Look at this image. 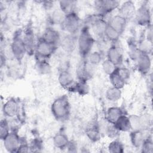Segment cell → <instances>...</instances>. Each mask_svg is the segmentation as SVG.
<instances>
[{"instance_id": "5", "label": "cell", "mask_w": 153, "mask_h": 153, "mask_svg": "<svg viewBox=\"0 0 153 153\" xmlns=\"http://www.w3.org/2000/svg\"><path fill=\"white\" fill-rule=\"evenodd\" d=\"M57 48L39 38L36 42L34 56L37 59L48 60L56 53Z\"/></svg>"}, {"instance_id": "2", "label": "cell", "mask_w": 153, "mask_h": 153, "mask_svg": "<svg viewBox=\"0 0 153 153\" xmlns=\"http://www.w3.org/2000/svg\"><path fill=\"white\" fill-rule=\"evenodd\" d=\"M50 109L57 121L64 122L68 120L71 114V105L68 97L64 94L56 98L51 105Z\"/></svg>"}, {"instance_id": "17", "label": "cell", "mask_w": 153, "mask_h": 153, "mask_svg": "<svg viewBox=\"0 0 153 153\" xmlns=\"http://www.w3.org/2000/svg\"><path fill=\"white\" fill-rule=\"evenodd\" d=\"M149 130H131L130 131L129 138L131 145L136 149H140L144 140L150 136Z\"/></svg>"}, {"instance_id": "26", "label": "cell", "mask_w": 153, "mask_h": 153, "mask_svg": "<svg viewBox=\"0 0 153 153\" xmlns=\"http://www.w3.org/2000/svg\"><path fill=\"white\" fill-rule=\"evenodd\" d=\"M121 34L108 25L105 30L103 38L111 44H117L120 39Z\"/></svg>"}, {"instance_id": "10", "label": "cell", "mask_w": 153, "mask_h": 153, "mask_svg": "<svg viewBox=\"0 0 153 153\" xmlns=\"http://www.w3.org/2000/svg\"><path fill=\"white\" fill-rule=\"evenodd\" d=\"M93 67L94 66L91 65L86 59H82L76 69V76L78 81L87 82L93 76Z\"/></svg>"}, {"instance_id": "37", "label": "cell", "mask_w": 153, "mask_h": 153, "mask_svg": "<svg viewBox=\"0 0 153 153\" xmlns=\"http://www.w3.org/2000/svg\"><path fill=\"white\" fill-rule=\"evenodd\" d=\"M140 149L143 153H152L153 152V142L151 136L144 140Z\"/></svg>"}, {"instance_id": "25", "label": "cell", "mask_w": 153, "mask_h": 153, "mask_svg": "<svg viewBox=\"0 0 153 153\" xmlns=\"http://www.w3.org/2000/svg\"><path fill=\"white\" fill-rule=\"evenodd\" d=\"M121 97L122 91L121 89L111 86L106 90L105 97L108 101L115 102L120 100Z\"/></svg>"}, {"instance_id": "15", "label": "cell", "mask_w": 153, "mask_h": 153, "mask_svg": "<svg viewBox=\"0 0 153 153\" xmlns=\"http://www.w3.org/2000/svg\"><path fill=\"white\" fill-rule=\"evenodd\" d=\"M85 134L88 140L92 142H97L101 138L102 131L99 123L91 121L85 128Z\"/></svg>"}, {"instance_id": "32", "label": "cell", "mask_w": 153, "mask_h": 153, "mask_svg": "<svg viewBox=\"0 0 153 153\" xmlns=\"http://www.w3.org/2000/svg\"><path fill=\"white\" fill-rule=\"evenodd\" d=\"M65 14L59 9L54 10L49 17V22L51 25H60L62 23Z\"/></svg>"}, {"instance_id": "16", "label": "cell", "mask_w": 153, "mask_h": 153, "mask_svg": "<svg viewBox=\"0 0 153 153\" xmlns=\"http://www.w3.org/2000/svg\"><path fill=\"white\" fill-rule=\"evenodd\" d=\"M40 38L44 41L51 45L59 47L61 35L59 31L56 29L51 26H48L45 28Z\"/></svg>"}, {"instance_id": "35", "label": "cell", "mask_w": 153, "mask_h": 153, "mask_svg": "<svg viewBox=\"0 0 153 153\" xmlns=\"http://www.w3.org/2000/svg\"><path fill=\"white\" fill-rule=\"evenodd\" d=\"M128 45V56H130V58L135 61L137 56L139 55L140 51L138 49L137 44L133 41H129L127 43Z\"/></svg>"}, {"instance_id": "14", "label": "cell", "mask_w": 153, "mask_h": 153, "mask_svg": "<svg viewBox=\"0 0 153 153\" xmlns=\"http://www.w3.org/2000/svg\"><path fill=\"white\" fill-rule=\"evenodd\" d=\"M77 45V35L66 33L61 36L59 46L66 53H72L75 50Z\"/></svg>"}, {"instance_id": "33", "label": "cell", "mask_w": 153, "mask_h": 153, "mask_svg": "<svg viewBox=\"0 0 153 153\" xmlns=\"http://www.w3.org/2000/svg\"><path fill=\"white\" fill-rule=\"evenodd\" d=\"M140 130H148L150 129L152 124V118L148 113H144L139 115Z\"/></svg>"}, {"instance_id": "1", "label": "cell", "mask_w": 153, "mask_h": 153, "mask_svg": "<svg viewBox=\"0 0 153 153\" xmlns=\"http://www.w3.org/2000/svg\"><path fill=\"white\" fill-rule=\"evenodd\" d=\"M96 40L90 31V27L83 25L77 35V45L78 53L82 59H85L92 51Z\"/></svg>"}, {"instance_id": "27", "label": "cell", "mask_w": 153, "mask_h": 153, "mask_svg": "<svg viewBox=\"0 0 153 153\" xmlns=\"http://www.w3.org/2000/svg\"><path fill=\"white\" fill-rule=\"evenodd\" d=\"M109 79L111 86L121 90L124 87L126 84V82L118 74L116 69L112 74L109 75Z\"/></svg>"}, {"instance_id": "23", "label": "cell", "mask_w": 153, "mask_h": 153, "mask_svg": "<svg viewBox=\"0 0 153 153\" xmlns=\"http://www.w3.org/2000/svg\"><path fill=\"white\" fill-rule=\"evenodd\" d=\"M116 129L120 132H130L131 129L128 116L126 114L121 116L114 124Z\"/></svg>"}, {"instance_id": "20", "label": "cell", "mask_w": 153, "mask_h": 153, "mask_svg": "<svg viewBox=\"0 0 153 153\" xmlns=\"http://www.w3.org/2000/svg\"><path fill=\"white\" fill-rule=\"evenodd\" d=\"M108 25L119 32L121 35L126 29L127 21L119 14L115 15L107 22Z\"/></svg>"}, {"instance_id": "9", "label": "cell", "mask_w": 153, "mask_h": 153, "mask_svg": "<svg viewBox=\"0 0 153 153\" xmlns=\"http://www.w3.org/2000/svg\"><path fill=\"white\" fill-rule=\"evenodd\" d=\"M22 38L26 47L27 54L34 55L37 41L35 39L34 31L30 25H28L23 30Z\"/></svg>"}, {"instance_id": "22", "label": "cell", "mask_w": 153, "mask_h": 153, "mask_svg": "<svg viewBox=\"0 0 153 153\" xmlns=\"http://www.w3.org/2000/svg\"><path fill=\"white\" fill-rule=\"evenodd\" d=\"M70 142L68 136L63 131H59L53 137V143L55 148L63 150L66 149Z\"/></svg>"}, {"instance_id": "44", "label": "cell", "mask_w": 153, "mask_h": 153, "mask_svg": "<svg viewBox=\"0 0 153 153\" xmlns=\"http://www.w3.org/2000/svg\"><path fill=\"white\" fill-rule=\"evenodd\" d=\"M76 149H77V145L76 143L74 141L70 140L68 147L66 148V149L69 152H76Z\"/></svg>"}, {"instance_id": "4", "label": "cell", "mask_w": 153, "mask_h": 153, "mask_svg": "<svg viewBox=\"0 0 153 153\" xmlns=\"http://www.w3.org/2000/svg\"><path fill=\"white\" fill-rule=\"evenodd\" d=\"M60 26L66 33L74 35H78L82 27L80 17L76 11L66 14Z\"/></svg>"}, {"instance_id": "6", "label": "cell", "mask_w": 153, "mask_h": 153, "mask_svg": "<svg viewBox=\"0 0 153 153\" xmlns=\"http://www.w3.org/2000/svg\"><path fill=\"white\" fill-rule=\"evenodd\" d=\"M134 19L137 24L140 26L148 27L152 25L151 12L146 2H143L136 9Z\"/></svg>"}, {"instance_id": "21", "label": "cell", "mask_w": 153, "mask_h": 153, "mask_svg": "<svg viewBox=\"0 0 153 153\" xmlns=\"http://www.w3.org/2000/svg\"><path fill=\"white\" fill-rule=\"evenodd\" d=\"M124 114H126L124 109L121 107L111 106L107 109L105 113V120L111 124H114L121 116Z\"/></svg>"}, {"instance_id": "24", "label": "cell", "mask_w": 153, "mask_h": 153, "mask_svg": "<svg viewBox=\"0 0 153 153\" xmlns=\"http://www.w3.org/2000/svg\"><path fill=\"white\" fill-rule=\"evenodd\" d=\"M35 69L41 75H47L51 72V66L48 60L36 59Z\"/></svg>"}, {"instance_id": "13", "label": "cell", "mask_w": 153, "mask_h": 153, "mask_svg": "<svg viewBox=\"0 0 153 153\" xmlns=\"http://www.w3.org/2000/svg\"><path fill=\"white\" fill-rule=\"evenodd\" d=\"M106 59L117 67L122 66L124 61L123 54L116 44H111L106 51Z\"/></svg>"}, {"instance_id": "30", "label": "cell", "mask_w": 153, "mask_h": 153, "mask_svg": "<svg viewBox=\"0 0 153 153\" xmlns=\"http://www.w3.org/2000/svg\"><path fill=\"white\" fill-rule=\"evenodd\" d=\"M76 2L74 1H59V9L66 15L67 14L76 11Z\"/></svg>"}, {"instance_id": "43", "label": "cell", "mask_w": 153, "mask_h": 153, "mask_svg": "<svg viewBox=\"0 0 153 153\" xmlns=\"http://www.w3.org/2000/svg\"><path fill=\"white\" fill-rule=\"evenodd\" d=\"M147 30L146 32V35H145V39L147 40L152 42V25L146 27Z\"/></svg>"}, {"instance_id": "41", "label": "cell", "mask_w": 153, "mask_h": 153, "mask_svg": "<svg viewBox=\"0 0 153 153\" xmlns=\"http://www.w3.org/2000/svg\"><path fill=\"white\" fill-rule=\"evenodd\" d=\"M30 152H38L42 148V143L38 138L34 139L29 145Z\"/></svg>"}, {"instance_id": "29", "label": "cell", "mask_w": 153, "mask_h": 153, "mask_svg": "<svg viewBox=\"0 0 153 153\" xmlns=\"http://www.w3.org/2000/svg\"><path fill=\"white\" fill-rule=\"evenodd\" d=\"M92 66H95L102 62L103 53L100 51H91L85 59Z\"/></svg>"}, {"instance_id": "38", "label": "cell", "mask_w": 153, "mask_h": 153, "mask_svg": "<svg viewBox=\"0 0 153 153\" xmlns=\"http://www.w3.org/2000/svg\"><path fill=\"white\" fill-rule=\"evenodd\" d=\"M101 64L103 72L108 76L112 74L117 68L115 65H114L112 63L107 59L103 60Z\"/></svg>"}, {"instance_id": "31", "label": "cell", "mask_w": 153, "mask_h": 153, "mask_svg": "<svg viewBox=\"0 0 153 153\" xmlns=\"http://www.w3.org/2000/svg\"><path fill=\"white\" fill-rule=\"evenodd\" d=\"M108 151L111 153H123L124 152V146L119 140L115 139L108 145Z\"/></svg>"}, {"instance_id": "3", "label": "cell", "mask_w": 153, "mask_h": 153, "mask_svg": "<svg viewBox=\"0 0 153 153\" xmlns=\"http://www.w3.org/2000/svg\"><path fill=\"white\" fill-rule=\"evenodd\" d=\"M22 33L23 30H17L14 33L10 44L11 54L15 60L19 63H21L25 55L27 54L26 47L22 38Z\"/></svg>"}, {"instance_id": "36", "label": "cell", "mask_w": 153, "mask_h": 153, "mask_svg": "<svg viewBox=\"0 0 153 153\" xmlns=\"http://www.w3.org/2000/svg\"><path fill=\"white\" fill-rule=\"evenodd\" d=\"M11 131V128L7 119H2L0 122V139L3 140Z\"/></svg>"}, {"instance_id": "18", "label": "cell", "mask_w": 153, "mask_h": 153, "mask_svg": "<svg viewBox=\"0 0 153 153\" xmlns=\"http://www.w3.org/2000/svg\"><path fill=\"white\" fill-rule=\"evenodd\" d=\"M58 81L62 88L69 91L75 82L72 74L68 69H61L58 75Z\"/></svg>"}, {"instance_id": "19", "label": "cell", "mask_w": 153, "mask_h": 153, "mask_svg": "<svg viewBox=\"0 0 153 153\" xmlns=\"http://www.w3.org/2000/svg\"><path fill=\"white\" fill-rule=\"evenodd\" d=\"M119 15L124 17L127 22L134 17L136 8L132 1H126L120 5Z\"/></svg>"}, {"instance_id": "8", "label": "cell", "mask_w": 153, "mask_h": 153, "mask_svg": "<svg viewBox=\"0 0 153 153\" xmlns=\"http://www.w3.org/2000/svg\"><path fill=\"white\" fill-rule=\"evenodd\" d=\"M120 5V2L115 0H97L94 2V6L97 11L96 13L103 16L118 9Z\"/></svg>"}, {"instance_id": "39", "label": "cell", "mask_w": 153, "mask_h": 153, "mask_svg": "<svg viewBox=\"0 0 153 153\" xmlns=\"http://www.w3.org/2000/svg\"><path fill=\"white\" fill-rule=\"evenodd\" d=\"M128 116L131 130H140L139 115L136 114H131Z\"/></svg>"}, {"instance_id": "40", "label": "cell", "mask_w": 153, "mask_h": 153, "mask_svg": "<svg viewBox=\"0 0 153 153\" xmlns=\"http://www.w3.org/2000/svg\"><path fill=\"white\" fill-rule=\"evenodd\" d=\"M116 70L121 78L127 82L130 77V71L129 69L126 67H123L121 66L117 67Z\"/></svg>"}, {"instance_id": "12", "label": "cell", "mask_w": 153, "mask_h": 153, "mask_svg": "<svg viewBox=\"0 0 153 153\" xmlns=\"http://www.w3.org/2000/svg\"><path fill=\"white\" fill-rule=\"evenodd\" d=\"M20 111V104L14 97H11L4 102L2 106V112L5 117L13 118L17 117Z\"/></svg>"}, {"instance_id": "11", "label": "cell", "mask_w": 153, "mask_h": 153, "mask_svg": "<svg viewBox=\"0 0 153 153\" xmlns=\"http://www.w3.org/2000/svg\"><path fill=\"white\" fill-rule=\"evenodd\" d=\"M138 72L142 75H149L152 66V60L150 54L140 52L136 60Z\"/></svg>"}, {"instance_id": "7", "label": "cell", "mask_w": 153, "mask_h": 153, "mask_svg": "<svg viewBox=\"0 0 153 153\" xmlns=\"http://www.w3.org/2000/svg\"><path fill=\"white\" fill-rule=\"evenodd\" d=\"M2 141L5 150L11 153L17 152L19 146L23 142L16 130H11Z\"/></svg>"}, {"instance_id": "28", "label": "cell", "mask_w": 153, "mask_h": 153, "mask_svg": "<svg viewBox=\"0 0 153 153\" xmlns=\"http://www.w3.org/2000/svg\"><path fill=\"white\" fill-rule=\"evenodd\" d=\"M69 91L77 93L81 96H84L88 93L89 87L87 82L77 81Z\"/></svg>"}, {"instance_id": "34", "label": "cell", "mask_w": 153, "mask_h": 153, "mask_svg": "<svg viewBox=\"0 0 153 153\" xmlns=\"http://www.w3.org/2000/svg\"><path fill=\"white\" fill-rule=\"evenodd\" d=\"M152 42H151L145 38L143 39H142L137 44L138 49L140 52L151 54L152 52Z\"/></svg>"}, {"instance_id": "42", "label": "cell", "mask_w": 153, "mask_h": 153, "mask_svg": "<svg viewBox=\"0 0 153 153\" xmlns=\"http://www.w3.org/2000/svg\"><path fill=\"white\" fill-rule=\"evenodd\" d=\"M30 152V146L26 142H23L19 146L17 152Z\"/></svg>"}]
</instances>
